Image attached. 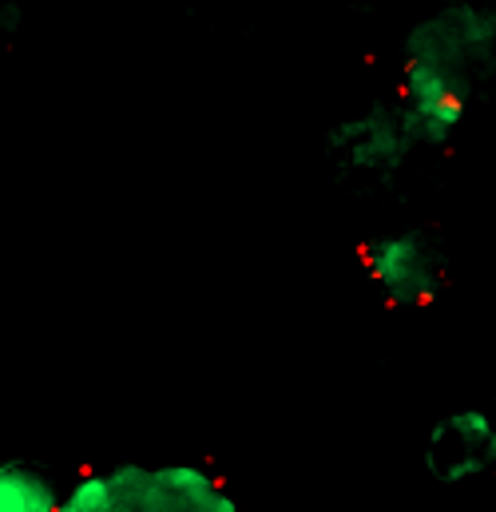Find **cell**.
I'll use <instances>...</instances> for the list:
<instances>
[{"label": "cell", "mask_w": 496, "mask_h": 512, "mask_svg": "<svg viewBox=\"0 0 496 512\" xmlns=\"http://www.w3.org/2000/svg\"><path fill=\"white\" fill-rule=\"evenodd\" d=\"M60 485L28 465V461H0V512H56Z\"/></svg>", "instance_id": "6"}, {"label": "cell", "mask_w": 496, "mask_h": 512, "mask_svg": "<svg viewBox=\"0 0 496 512\" xmlns=\"http://www.w3.org/2000/svg\"><path fill=\"white\" fill-rule=\"evenodd\" d=\"M326 143L338 163L366 175H393L413 151V139L405 131L397 104H373L370 112L342 120Z\"/></svg>", "instance_id": "4"}, {"label": "cell", "mask_w": 496, "mask_h": 512, "mask_svg": "<svg viewBox=\"0 0 496 512\" xmlns=\"http://www.w3.org/2000/svg\"><path fill=\"white\" fill-rule=\"evenodd\" d=\"M421 465L437 485H469L496 473V421L485 409H457L433 421Z\"/></svg>", "instance_id": "3"}, {"label": "cell", "mask_w": 496, "mask_h": 512, "mask_svg": "<svg viewBox=\"0 0 496 512\" xmlns=\"http://www.w3.org/2000/svg\"><path fill=\"white\" fill-rule=\"evenodd\" d=\"M370 278L389 294V298H429L441 282V266L429 247V239L421 231H393L385 239H377L366 255Z\"/></svg>", "instance_id": "5"}, {"label": "cell", "mask_w": 496, "mask_h": 512, "mask_svg": "<svg viewBox=\"0 0 496 512\" xmlns=\"http://www.w3.org/2000/svg\"><path fill=\"white\" fill-rule=\"evenodd\" d=\"M56 512H247L231 485L199 461H120L84 469Z\"/></svg>", "instance_id": "1"}, {"label": "cell", "mask_w": 496, "mask_h": 512, "mask_svg": "<svg viewBox=\"0 0 496 512\" xmlns=\"http://www.w3.org/2000/svg\"><path fill=\"white\" fill-rule=\"evenodd\" d=\"M405 60L433 64L469 96L496 84V8L445 4L405 32Z\"/></svg>", "instance_id": "2"}]
</instances>
